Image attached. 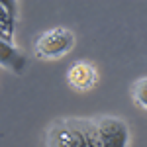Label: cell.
<instances>
[{
  "mask_svg": "<svg viewBox=\"0 0 147 147\" xmlns=\"http://www.w3.org/2000/svg\"><path fill=\"white\" fill-rule=\"evenodd\" d=\"M131 96H134V102H136L139 108L147 110V77L143 79H137L131 86Z\"/></svg>",
  "mask_w": 147,
  "mask_h": 147,
  "instance_id": "52a82bcc",
  "label": "cell"
},
{
  "mask_svg": "<svg viewBox=\"0 0 147 147\" xmlns=\"http://www.w3.org/2000/svg\"><path fill=\"white\" fill-rule=\"evenodd\" d=\"M14 10L12 2H0V39L12 41L14 37Z\"/></svg>",
  "mask_w": 147,
  "mask_h": 147,
  "instance_id": "8992f818",
  "label": "cell"
},
{
  "mask_svg": "<svg viewBox=\"0 0 147 147\" xmlns=\"http://www.w3.org/2000/svg\"><path fill=\"white\" fill-rule=\"evenodd\" d=\"M75 45V34L67 28H53L41 34L34 43L35 55L41 59H59Z\"/></svg>",
  "mask_w": 147,
  "mask_h": 147,
  "instance_id": "7a4b0ae2",
  "label": "cell"
},
{
  "mask_svg": "<svg viewBox=\"0 0 147 147\" xmlns=\"http://www.w3.org/2000/svg\"><path fill=\"white\" fill-rule=\"evenodd\" d=\"M47 147H82L86 143L84 118H61L49 125Z\"/></svg>",
  "mask_w": 147,
  "mask_h": 147,
  "instance_id": "6da1fadb",
  "label": "cell"
},
{
  "mask_svg": "<svg viewBox=\"0 0 147 147\" xmlns=\"http://www.w3.org/2000/svg\"><path fill=\"white\" fill-rule=\"evenodd\" d=\"M82 147H96V145H90V143H84Z\"/></svg>",
  "mask_w": 147,
  "mask_h": 147,
  "instance_id": "ba28073f",
  "label": "cell"
},
{
  "mask_svg": "<svg viewBox=\"0 0 147 147\" xmlns=\"http://www.w3.org/2000/svg\"><path fill=\"white\" fill-rule=\"evenodd\" d=\"M100 136L102 147H127L129 145V127L122 118L100 116L94 120Z\"/></svg>",
  "mask_w": 147,
  "mask_h": 147,
  "instance_id": "3957f363",
  "label": "cell"
},
{
  "mask_svg": "<svg viewBox=\"0 0 147 147\" xmlns=\"http://www.w3.org/2000/svg\"><path fill=\"white\" fill-rule=\"evenodd\" d=\"M67 80L77 90H88L96 84V69L88 61H75L67 71Z\"/></svg>",
  "mask_w": 147,
  "mask_h": 147,
  "instance_id": "277c9868",
  "label": "cell"
},
{
  "mask_svg": "<svg viewBox=\"0 0 147 147\" xmlns=\"http://www.w3.org/2000/svg\"><path fill=\"white\" fill-rule=\"evenodd\" d=\"M26 57L14 47L12 41H6V39H0V67L8 69L16 75H22L26 71Z\"/></svg>",
  "mask_w": 147,
  "mask_h": 147,
  "instance_id": "5b68a950",
  "label": "cell"
}]
</instances>
